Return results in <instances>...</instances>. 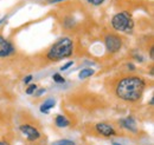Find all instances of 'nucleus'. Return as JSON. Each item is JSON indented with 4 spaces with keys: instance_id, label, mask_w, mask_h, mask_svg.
<instances>
[{
    "instance_id": "obj_1",
    "label": "nucleus",
    "mask_w": 154,
    "mask_h": 145,
    "mask_svg": "<svg viewBox=\"0 0 154 145\" xmlns=\"http://www.w3.org/2000/svg\"><path fill=\"white\" fill-rule=\"evenodd\" d=\"M145 90V81L139 77H129L122 79L116 87V94L123 100L135 102Z\"/></svg>"
},
{
    "instance_id": "obj_2",
    "label": "nucleus",
    "mask_w": 154,
    "mask_h": 145,
    "mask_svg": "<svg viewBox=\"0 0 154 145\" xmlns=\"http://www.w3.org/2000/svg\"><path fill=\"white\" fill-rule=\"evenodd\" d=\"M72 50H74L72 40L70 38L64 37V38H60L58 41H56L52 45V47L48 52V58L50 60L58 61V60H62V59L71 55Z\"/></svg>"
},
{
    "instance_id": "obj_3",
    "label": "nucleus",
    "mask_w": 154,
    "mask_h": 145,
    "mask_svg": "<svg viewBox=\"0 0 154 145\" xmlns=\"http://www.w3.org/2000/svg\"><path fill=\"white\" fill-rule=\"evenodd\" d=\"M112 25L115 30L121 31V32H131L134 26L133 20L131 18L129 13L127 12H121V13L115 14L112 20Z\"/></svg>"
},
{
    "instance_id": "obj_4",
    "label": "nucleus",
    "mask_w": 154,
    "mask_h": 145,
    "mask_svg": "<svg viewBox=\"0 0 154 145\" xmlns=\"http://www.w3.org/2000/svg\"><path fill=\"white\" fill-rule=\"evenodd\" d=\"M104 44H106V47H107V50L109 52H117L121 49L122 41H121L120 37L114 36V34H109V36L106 37Z\"/></svg>"
},
{
    "instance_id": "obj_5",
    "label": "nucleus",
    "mask_w": 154,
    "mask_h": 145,
    "mask_svg": "<svg viewBox=\"0 0 154 145\" xmlns=\"http://www.w3.org/2000/svg\"><path fill=\"white\" fill-rule=\"evenodd\" d=\"M20 131L23 132V135L29 139V141H37L39 137H40V133L36 127L31 126V125H27V124H24V125H20Z\"/></svg>"
},
{
    "instance_id": "obj_6",
    "label": "nucleus",
    "mask_w": 154,
    "mask_h": 145,
    "mask_svg": "<svg viewBox=\"0 0 154 145\" xmlns=\"http://www.w3.org/2000/svg\"><path fill=\"white\" fill-rule=\"evenodd\" d=\"M14 51L12 44L10 41H7L4 37L0 36V58H5L8 57L10 55H12Z\"/></svg>"
},
{
    "instance_id": "obj_7",
    "label": "nucleus",
    "mask_w": 154,
    "mask_h": 145,
    "mask_svg": "<svg viewBox=\"0 0 154 145\" xmlns=\"http://www.w3.org/2000/svg\"><path fill=\"white\" fill-rule=\"evenodd\" d=\"M96 130L98 133H101L102 136H106V137L114 136L116 133L115 130L110 126V125L106 124V123H98V124H96Z\"/></svg>"
},
{
    "instance_id": "obj_8",
    "label": "nucleus",
    "mask_w": 154,
    "mask_h": 145,
    "mask_svg": "<svg viewBox=\"0 0 154 145\" xmlns=\"http://www.w3.org/2000/svg\"><path fill=\"white\" fill-rule=\"evenodd\" d=\"M121 125L125 127V129L129 130L131 132H133V133H136V131H137V129H136V122H135V119L133 117H127L125 119H121Z\"/></svg>"
},
{
    "instance_id": "obj_9",
    "label": "nucleus",
    "mask_w": 154,
    "mask_h": 145,
    "mask_svg": "<svg viewBox=\"0 0 154 145\" xmlns=\"http://www.w3.org/2000/svg\"><path fill=\"white\" fill-rule=\"evenodd\" d=\"M55 103H56V102H55V99H52V98L46 99V100L43 103V105L40 106V112H43V113H49V111L55 106Z\"/></svg>"
},
{
    "instance_id": "obj_10",
    "label": "nucleus",
    "mask_w": 154,
    "mask_h": 145,
    "mask_svg": "<svg viewBox=\"0 0 154 145\" xmlns=\"http://www.w3.org/2000/svg\"><path fill=\"white\" fill-rule=\"evenodd\" d=\"M55 123H56V125H57L58 127H66L70 124V122H69L65 117H63V116H57Z\"/></svg>"
},
{
    "instance_id": "obj_11",
    "label": "nucleus",
    "mask_w": 154,
    "mask_h": 145,
    "mask_svg": "<svg viewBox=\"0 0 154 145\" xmlns=\"http://www.w3.org/2000/svg\"><path fill=\"white\" fill-rule=\"evenodd\" d=\"M93 74H94V71L91 69H84V70H82L79 72V78L81 79H85V78H88V77H90Z\"/></svg>"
},
{
    "instance_id": "obj_12",
    "label": "nucleus",
    "mask_w": 154,
    "mask_h": 145,
    "mask_svg": "<svg viewBox=\"0 0 154 145\" xmlns=\"http://www.w3.org/2000/svg\"><path fill=\"white\" fill-rule=\"evenodd\" d=\"M52 145H76L72 141L69 139H62V141H57L55 143H52Z\"/></svg>"
},
{
    "instance_id": "obj_13",
    "label": "nucleus",
    "mask_w": 154,
    "mask_h": 145,
    "mask_svg": "<svg viewBox=\"0 0 154 145\" xmlns=\"http://www.w3.org/2000/svg\"><path fill=\"white\" fill-rule=\"evenodd\" d=\"M52 78H54V80H55L56 83H59V84H63V83L65 81V79H64L60 74H58V73L54 74V75H52Z\"/></svg>"
},
{
    "instance_id": "obj_14",
    "label": "nucleus",
    "mask_w": 154,
    "mask_h": 145,
    "mask_svg": "<svg viewBox=\"0 0 154 145\" xmlns=\"http://www.w3.org/2000/svg\"><path fill=\"white\" fill-rule=\"evenodd\" d=\"M36 90H37V85H36V84H31V85L26 89V93H27V94H32Z\"/></svg>"
},
{
    "instance_id": "obj_15",
    "label": "nucleus",
    "mask_w": 154,
    "mask_h": 145,
    "mask_svg": "<svg viewBox=\"0 0 154 145\" xmlns=\"http://www.w3.org/2000/svg\"><path fill=\"white\" fill-rule=\"evenodd\" d=\"M72 65H74V61H68L64 66L60 67V71H65V70H68V69H69L70 66H72Z\"/></svg>"
},
{
    "instance_id": "obj_16",
    "label": "nucleus",
    "mask_w": 154,
    "mask_h": 145,
    "mask_svg": "<svg viewBox=\"0 0 154 145\" xmlns=\"http://www.w3.org/2000/svg\"><path fill=\"white\" fill-rule=\"evenodd\" d=\"M90 4H93V5H101L104 0H88Z\"/></svg>"
},
{
    "instance_id": "obj_17",
    "label": "nucleus",
    "mask_w": 154,
    "mask_h": 145,
    "mask_svg": "<svg viewBox=\"0 0 154 145\" xmlns=\"http://www.w3.org/2000/svg\"><path fill=\"white\" fill-rule=\"evenodd\" d=\"M31 79H32V75L30 74V75H27L26 78H24V83H25V84H27V83H30V80H31Z\"/></svg>"
},
{
    "instance_id": "obj_18",
    "label": "nucleus",
    "mask_w": 154,
    "mask_h": 145,
    "mask_svg": "<svg viewBox=\"0 0 154 145\" xmlns=\"http://www.w3.org/2000/svg\"><path fill=\"white\" fill-rule=\"evenodd\" d=\"M44 92H45V89H40V90H38L36 92V96H40V94H43Z\"/></svg>"
},
{
    "instance_id": "obj_19",
    "label": "nucleus",
    "mask_w": 154,
    "mask_h": 145,
    "mask_svg": "<svg viewBox=\"0 0 154 145\" xmlns=\"http://www.w3.org/2000/svg\"><path fill=\"white\" fill-rule=\"evenodd\" d=\"M151 58H152V59L154 58V49H153V47L151 49Z\"/></svg>"
},
{
    "instance_id": "obj_20",
    "label": "nucleus",
    "mask_w": 154,
    "mask_h": 145,
    "mask_svg": "<svg viewBox=\"0 0 154 145\" xmlns=\"http://www.w3.org/2000/svg\"><path fill=\"white\" fill-rule=\"evenodd\" d=\"M0 145H10L7 142H5V141H0Z\"/></svg>"
},
{
    "instance_id": "obj_21",
    "label": "nucleus",
    "mask_w": 154,
    "mask_h": 145,
    "mask_svg": "<svg viewBox=\"0 0 154 145\" xmlns=\"http://www.w3.org/2000/svg\"><path fill=\"white\" fill-rule=\"evenodd\" d=\"M128 67H129L131 70H134V65H133V64H129V65H128Z\"/></svg>"
},
{
    "instance_id": "obj_22",
    "label": "nucleus",
    "mask_w": 154,
    "mask_h": 145,
    "mask_svg": "<svg viewBox=\"0 0 154 145\" xmlns=\"http://www.w3.org/2000/svg\"><path fill=\"white\" fill-rule=\"evenodd\" d=\"M5 20H6V17H4V18H1V19H0V24H1L2 21H5Z\"/></svg>"
},
{
    "instance_id": "obj_23",
    "label": "nucleus",
    "mask_w": 154,
    "mask_h": 145,
    "mask_svg": "<svg viewBox=\"0 0 154 145\" xmlns=\"http://www.w3.org/2000/svg\"><path fill=\"white\" fill-rule=\"evenodd\" d=\"M51 2H58V1H63V0H50Z\"/></svg>"
},
{
    "instance_id": "obj_24",
    "label": "nucleus",
    "mask_w": 154,
    "mask_h": 145,
    "mask_svg": "<svg viewBox=\"0 0 154 145\" xmlns=\"http://www.w3.org/2000/svg\"><path fill=\"white\" fill-rule=\"evenodd\" d=\"M153 103H154V99L152 98V99H151V102H149V104H151V105H153Z\"/></svg>"
},
{
    "instance_id": "obj_25",
    "label": "nucleus",
    "mask_w": 154,
    "mask_h": 145,
    "mask_svg": "<svg viewBox=\"0 0 154 145\" xmlns=\"http://www.w3.org/2000/svg\"><path fill=\"white\" fill-rule=\"evenodd\" d=\"M112 145H121V144H117V143H115V142H113V143H112Z\"/></svg>"
}]
</instances>
